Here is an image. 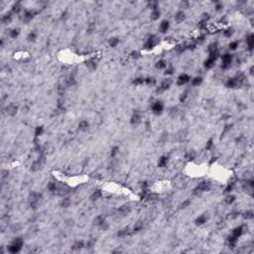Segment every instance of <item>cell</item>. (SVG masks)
Here are the masks:
<instances>
[{"label": "cell", "instance_id": "23", "mask_svg": "<svg viewBox=\"0 0 254 254\" xmlns=\"http://www.w3.org/2000/svg\"><path fill=\"white\" fill-rule=\"evenodd\" d=\"M167 162H168V158L166 156H162L160 159H159V162H158V166L160 168H163L167 165Z\"/></svg>", "mask_w": 254, "mask_h": 254}, {"label": "cell", "instance_id": "17", "mask_svg": "<svg viewBox=\"0 0 254 254\" xmlns=\"http://www.w3.org/2000/svg\"><path fill=\"white\" fill-rule=\"evenodd\" d=\"M243 233V227L242 226H238L234 228L233 230H232V235L235 236L236 238H238L239 236H241V234Z\"/></svg>", "mask_w": 254, "mask_h": 254}, {"label": "cell", "instance_id": "11", "mask_svg": "<svg viewBox=\"0 0 254 254\" xmlns=\"http://www.w3.org/2000/svg\"><path fill=\"white\" fill-rule=\"evenodd\" d=\"M130 122H131L132 125H138V124L141 122V116H140V114H139L138 112H135V113L132 115Z\"/></svg>", "mask_w": 254, "mask_h": 254}, {"label": "cell", "instance_id": "32", "mask_svg": "<svg viewBox=\"0 0 254 254\" xmlns=\"http://www.w3.org/2000/svg\"><path fill=\"white\" fill-rule=\"evenodd\" d=\"M118 43H119L118 38H111V39H109V45H110V47H112V48H115L118 45Z\"/></svg>", "mask_w": 254, "mask_h": 254}, {"label": "cell", "instance_id": "25", "mask_svg": "<svg viewBox=\"0 0 254 254\" xmlns=\"http://www.w3.org/2000/svg\"><path fill=\"white\" fill-rule=\"evenodd\" d=\"M160 15H161V13H160V11H159L158 8H157V9H153L152 10V13H151V19L155 21V20L159 19Z\"/></svg>", "mask_w": 254, "mask_h": 254}, {"label": "cell", "instance_id": "37", "mask_svg": "<svg viewBox=\"0 0 254 254\" xmlns=\"http://www.w3.org/2000/svg\"><path fill=\"white\" fill-rule=\"evenodd\" d=\"M19 33H20V30H19V29H13V30H11V32H10V37L13 38V39H15V38H17V37L19 36Z\"/></svg>", "mask_w": 254, "mask_h": 254}, {"label": "cell", "instance_id": "24", "mask_svg": "<svg viewBox=\"0 0 254 254\" xmlns=\"http://www.w3.org/2000/svg\"><path fill=\"white\" fill-rule=\"evenodd\" d=\"M118 212L120 214H122V215H126V214H128L130 212V209L127 206H123V207H121L120 209H118Z\"/></svg>", "mask_w": 254, "mask_h": 254}, {"label": "cell", "instance_id": "52", "mask_svg": "<svg viewBox=\"0 0 254 254\" xmlns=\"http://www.w3.org/2000/svg\"><path fill=\"white\" fill-rule=\"evenodd\" d=\"M188 97V93L187 92H184V93H182L181 94V97H180V101L181 102H184L185 100H186V98Z\"/></svg>", "mask_w": 254, "mask_h": 254}, {"label": "cell", "instance_id": "20", "mask_svg": "<svg viewBox=\"0 0 254 254\" xmlns=\"http://www.w3.org/2000/svg\"><path fill=\"white\" fill-rule=\"evenodd\" d=\"M215 61L217 60H214V59H212V58H210L209 57V59L205 62V67L207 68V69H211L213 66H214V63H215Z\"/></svg>", "mask_w": 254, "mask_h": 254}, {"label": "cell", "instance_id": "38", "mask_svg": "<svg viewBox=\"0 0 254 254\" xmlns=\"http://www.w3.org/2000/svg\"><path fill=\"white\" fill-rule=\"evenodd\" d=\"M218 51V44L217 43H212L209 46V53H213V52H217Z\"/></svg>", "mask_w": 254, "mask_h": 254}, {"label": "cell", "instance_id": "35", "mask_svg": "<svg viewBox=\"0 0 254 254\" xmlns=\"http://www.w3.org/2000/svg\"><path fill=\"white\" fill-rule=\"evenodd\" d=\"M243 218L245 219H252L253 218V211L252 210H247L243 213Z\"/></svg>", "mask_w": 254, "mask_h": 254}, {"label": "cell", "instance_id": "15", "mask_svg": "<svg viewBox=\"0 0 254 254\" xmlns=\"http://www.w3.org/2000/svg\"><path fill=\"white\" fill-rule=\"evenodd\" d=\"M186 18V16H185V13L183 12V11H179L177 14H176V16H175V20H176V22L177 23H181L183 22L184 20Z\"/></svg>", "mask_w": 254, "mask_h": 254}, {"label": "cell", "instance_id": "31", "mask_svg": "<svg viewBox=\"0 0 254 254\" xmlns=\"http://www.w3.org/2000/svg\"><path fill=\"white\" fill-rule=\"evenodd\" d=\"M201 82H202V79H201L200 77H197V78H195V79L192 81V84H193L194 86H199Z\"/></svg>", "mask_w": 254, "mask_h": 254}, {"label": "cell", "instance_id": "45", "mask_svg": "<svg viewBox=\"0 0 254 254\" xmlns=\"http://www.w3.org/2000/svg\"><path fill=\"white\" fill-rule=\"evenodd\" d=\"M174 72H175V69L173 68V66L170 65V66L166 69V71H165V74H172Z\"/></svg>", "mask_w": 254, "mask_h": 254}, {"label": "cell", "instance_id": "16", "mask_svg": "<svg viewBox=\"0 0 254 254\" xmlns=\"http://www.w3.org/2000/svg\"><path fill=\"white\" fill-rule=\"evenodd\" d=\"M88 126H90V124H88V122L86 120H82L79 123V129L81 131H86L88 129Z\"/></svg>", "mask_w": 254, "mask_h": 254}, {"label": "cell", "instance_id": "49", "mask_svg": "<svg viewBox=\"0 0 254 254\" xmlns=\"http://www.w3.org/2000/svg\"><path fill=\"white\" fill-rule=\"evenodd\" d=\"M118 151H119V148H118V147H114V148H112L111 153H110V156H111V157H115L116 154L118 153Z\"/></svg>", "mask_w": 254, "mask_h": 254}, {"label": "cell", "instance_id": "19", "mask_svg": "<svg viewBox=\"0 0 254 254\" xmlns=\"http://www.w3.org/2000/svg\"><path fill=\"white\" fill-rule=\"evenodd\" d=\"M94 223H95L96 225L102 226V225L105 223V219L103 218V215H97L96 218H94Z\"/></svg>", "mask_w": 254, "mask_h": 254}, {"label": "cell", "instance_id": "6", "mask_svg": "<svg viewBox=\"0 0 254 254\" xmlns=\"http://www.w3.org/2000/svg\"><path fill=\"white\" fill-rule=\"evenodd\" d=\"M156 40H157V39H156V37H155L154 35H151V36L147 39L146 43L144 44V48L147 49V50L152 49V48L156 45Z\"/></svg>", "mask_w": 254, "mask_h": 254}, {"label": "cell", "instance_id": "1", "mask_svg": "<svg viewBox=\"0 0 254 254\" xmlns=\"http://www.w3.org/2000/svg\"><path fill=\"white\" fill-rule=\"evenodd\" d=\"M22 246H23V239L21 237H17L8 246V251L10 253H18L22 249Z\"/></svg>", "mask_w": 254, "mask_h": 254}, {"label": "cell", "instance_id": "53", "mask_svg": "<svg viewBox=\"0 0 254 254\" xmlns=\"http://www.w3.org/2000/svg\"><path fill=\"white\" fill-rule=\"evenodd\" d=\"M194 157H195V154H194L193 152H192V153H190V152H189L188 154L186 155V158H187L188 160H193V159H194Z\"/></svg>", "mask_w": 254, "mask_h": 254}, {"label": "cell", "instance_id": "39", "mask_svg": "<svg viewBox=\"0 0 254 254\" xmlns=\"http://www.w3.org/2000/svg\"><path fill=\"white\" fill-rule=\"evenodd\" d=\"M43 132H44V128H43V126L36 127V130H35V135H36V137L41 136V135L43 134Z\"/></svg>", "mask_w": 254, "mask_h": 254}, {"label": "cell", "instance_id": "2", "mask_svg": "<svg viewBox=\"0 0 254 254\" xmlns=\"http://www.w3.org/2000/svg\"><path fill=\"white\" fill-rule=\"evenodd\" d=\"M222 60V65H221V69L222 70H227L228 68H230L231 66V62H232V55L230 54H224L221 58Z\"/></svg>", "mask_w": 254, "mask_h": 254}, {"label": "cell", "instance_id": "48", "mask_svg": "<svg viewBox=\"0 0 254 254\" xmlns=\"http://www.w3.org/2000/svg\"><path fill=\"white\" fill-rule=\"evenodd\" d=\"M232 34H233V30L231 29V28H229V29H227L224 31V36L227 37V38H229L230 36H232Z\"/></svg>", "mask_w": 254, "mask_h": 254}, {"label": "cell", "instance_id": "58", "mask_svg": "<svg viewBox=\"0 0 254 254\" xmlns=\"http://www.w3.org/2000/svg\"><path fill=\"white\" fill-rule=\"evenodd\" d=\"M222 7H223V6H222L220 3H218V4H217V6H215V10H217V11H219V10L222 9Z\"/></svg>", "mask_w": 254, "mask_h": 254}, {"label": "cell", "instance_id": "29", "mask_svg": "<svg viewBox=\"0 0 254 254\" xmlns=\"http://www.w3.org/2000/svg\"><path fill=\"white\" fill-rule=\"evenodd\" d=\"M101 190H96L92 195H91V199L92 200H98L99 199L100 197H101Z\"/></svg>", "mask_w": 254, "mask_h": 254}, {"label": "cell", "instance_id": "36", "mask_svg": "<svg viewBox=\"0 0 254 254\" xmlns=\"http://www.w3.org/2000/svg\"><path fill=\"white\" fill-rule=\"evenodd\" d=\"M48 189L50 192H52V193H54L57 190V185H56V183L54 182H51V183H49L48 184Z\"/></svg>", "mask_w": 254, "mask_h": 254}, {"label": "cell", "instance_id": "54", "mask_svg": "<svg viewBox=\"0 0 254 254\" xmlns=\"http://www.w3.org/2000/svg\"><path fill=\"white\" fill-rule=\"evenodd\" d=\"M232 188H233V184H229V185L227 186V188L225 189V192H226V193L231 192V190H232Z\"/></svg>", "mask_w": 254, "mask_h": 254}, {"label": "cell", "instance_id": "7", "mask_svg": "<svg viewBox=\"0 0 254 254\" xmlns=\"http://www.w3.org/2000/svg\"><path fill=\"white\" fill-rule=\"evenodd\" d=\"M190 80V75L187 74V73H182L181 75L178 78V81H177V84L178 85H184L186 84L187 82H189Z\"/></svg>", "mask_w": 254, "mask_h": 254}, {"label": "cell", "instance_id": "12", "mask_svg": "<svg viewBox=\"0 0 254 254\" xmlns=\"http://www.w3.org/2000/svg\"><path fill=\"white\" fill-rule=\"evenodd\" d=\"M170 27V23H169V21H167V20H164L162 21V23L160 24V27H159V30H160V32L161 33H166L167 31H168V29Z\"/></svg>", "mask_w": 254, "mask_h": 254}, {"label": "cell", "instance_id": "18", "mask_svg": "<svg viewBox=\"0 0 254 254\" xmlns=\"http://www.w3.org/2000/svg\"><path fill=\"white\" fill-rule=\"evenodd\" d=\"M42 162H43V158H39V160H37L35 161L33 165H32V171H37V170H39L40 168H41V166H42Z\"/></svg>", "mask_w": 254, "mask_h": 254}, {"label": "cell", "instance_id": "30", "mask_svg": "<svg viewBox=\"0 0 254 254\" xmlns=\"http://www.w3.org/2000/svg\"><path fill=\"white\" fill-rule=\"evenodd\" d=\"M166 66H167V64H166V62H165L164 60H160V61H158V62L156 63V68H157V69H159V70L165 69V68H166Z\"/></svg>", "mask_w": 254, "mask_h": 254}, {"label": "cell", "instance_id": "51", "mask_svg": "<svg viewBox=\"0 0 254 254\" xmlns=\"http://www.w3.org/2000/svg\"><path fill=\"white\" fill-rule=\"evenodd\" d=\"M206 26H207V22L204 21V20H201L200 23H199V28H200V29H205Z\"/></svg>", "mask_w": 254, "mask_h": 254}, {"label": "cell", "instance_id": "59", "mask_svg": "<svg viewBox=\"0 0 254 254\" xmlns=\"http://www.w3.org/2000/svg\"><path fill=\"white\" fill-rule=\"evenodd\" d=\"M131 57H132V58H138V57H139V53H138V52H132Z\"/></svg>", "mask_w": 254, "mask_h": 254}, {"label": "cell", "instance_id": "46", "mask_svg": "<svg viewBox=\"0 0 254 254\" xmlns=\"http://www.w3.org/2000/svg\"><path fill=\"white\" fill-rule=\"evenodd\" d=\"M186 48H187V47L185 45H178L176 47V51H177L178 53H183V52L185 51Z\"/></svg>", "mask_w": 254, "mask_h": 254}, {"label": "cell", "instance_id": "57", "mask_svg": "<svg viewBox=\"0 0 254 254\" xmlns=\"http://www.w3.org/2000/svg\"><path fill=\"white\" fill-rule=\"evenodd\" d=\"M190 204V200H185V201L182 204V208H186V207H187V206H189Z\"/></svg>", "mask_w": 254, "mask_h": 254}, {"label": "cell", "instance_id": "56", "mask_svg": "<svg viewBox=\"0 0 254 254\" xmlns=\"http://www.w3.org/2000/svg\"><path fill=\"white\" fill-rule=\"evenodd\" d=\"M94 242H95L94 240H91V241H88V242L86 243V247H87V248H91V247L93 246V244H94Z\"/></svg>", "mask_w": 254, "mask_h": 254}, {"label": "cell", "instance_id": "27", "mask_svg": "<svg viewBox=\"0 0 254 254\" xmlns=\"http://www.w3.org/2000/svg\"><path fill=\"white\" fill-rule=\"evenodd\" d=\"M84 247V243H83V241H77L73 246V250H80V249H82Z\"/></svg>", "mask_w": 254, "mask_h": 254}, {"label": "cell", "instance_id": "40", "mask_svg": "<svg viewBox=\"0 0 254 254\" xmlns=\"http://www.w3.org/2000/svg\"><path fill=\"white\" fill-rule=\"evenodd\" d=\"M234 200H235V197L232 196V195H229V196H227L226 199H225V202H226L227 205H231Z\"/></svg>", "mask_w": 254, "mask_h": 254}, {"label": "cell", "instance_id": "10", "mask_svg": "<svg viewBox=\"0 0 254 254\" xmlns=\"http://www.w3.org/2000/svg\"><path fill=\"white\" fill-rule=\"evenodd\" d=\"M17 110H18V107L17 105H15L14 103H11L7 106V113L11 115V116H14L16 113H17Z\"/></svg>", "mask_w": 254, "mask_h": 254}, {"label": "cell", "instance_id": "9", "mask_svg": "<svg viewBox=\"0 0 254 254\" xmlns=\"http://www.w3.org/2000/svg\"><path fill=\"white\" fill-rule=\"evenodd\" d=\"M209 188H210L209 183H208V182H201L195 190H197V192H207V190H209Z\"/></svg>", "mask_w": 254, "mask_h": 254}, {"label": "cell", "instance_id": "13", "mask_svg": "<svg viewBox=\"0 0 254 254\" xmlns=\"http://www.w3.org/2000/svg\"><path fill=\"white\" fill-rule=\"evenodd\" d=\"M246 43H247V48L249 51H252L254 48V36L252 34H250L246 39Z\"/></svg>", "mask_w": 254, "mask_h": 254}, {"label": "cell", "instance_id": "42", "mask_svg": "<svg viewBox=\"0 0 254 254\" xmlns=\"http://www.w3.org/2000/svg\"><path fill=\"white\" fill-rule=\"evenodd\" d=\"M11 15L10 14H7V15H5V16H3V18H2V22L4 23V24H8L11 22Z\"/></svg>", "mask_w": 254, "mask_h": 254}, {"label": "cell", "instance_id": "5", "mask_svg": "<svg viewBox=\"0 0 254 254\" xmlns=\"http://www.w3.org/2000/svg\"><path fill=\"white\" fill-rule=\"evenodd\" d=\"M41 198V195L38 194V193H32L31 194V197H30V206L32 208H35L38 204V201Z\"/></svg>", "mask_w": 254, "mask_h": 254}, {"label": "cell", "instance_id": "28", "mask_svg": "<svg viewBox=\"0 0 254 254\" xmlns=\"http://www.w3.org/2000/svg\"><path fill=\"white\" fill-rule=\"evenodd\" d=\"M65 82H66V85L67 86H73V84L75 83V81L73 79V77H68L66 80H65Z\"/></svg>", "mask_w": 254, "mask_h": 254}, {"label": "cell", "instance_id": "50", "mask_svg": "<svg viewBox=\"0 0 254 254\" xmlns=\"http://www.w3.org/2000/svg\"><path fill=\"white\" fill-rule=\"evenodd\" d=\"M155 82H156V81H155L153 78H147V79H145L146 84H154Z\"/></svg>", "mask_w": 254, "mask_h": 254}, {"label": "cell", "instance_id": "44", "mask_svg": "<svg viewBox=\"0 0 254 254\" xmlns=\"http://www.w3.org/2000/svg\"><path fill=\"white\" fill-rule=\"evenodd\" d=\"M142 228H143V224H142L141 222H138L136 225L134 226V228H133V232H138V231H140Z\"/></svg>", "mask_w": 254, "mask_h": 254}, {"label": "cell", "instance_id": "33", "mask_svg": "<svg viewBox=\"0 0 254 254\" xmlns=\"http://www.w3.org/2000/svg\"><path fill=\"white\" fill-rule=\"evenodd\" d=\"M132 83L135 84V85H141V84L145 83V79H143V78H137V79H135L132 82Z\"/></svg>", "mask_w": 254, "mask_h": 254}, {"label": "cell", "instance_id": "43", "mask_svg": "<svg viewBox=\"0 0 254 254\" xmlns=\"http://www.w3.org/2000/svg\"><path fill=\"white\" fill-rule=\"evenodd\" d=\"M12 11L14 12V13H19L20 11H21V4L20 3H16L14 6H13V8H12Z\"/></svg>", "mask_w": 254, "mask_h": 254}, {"label": "cell", "instance_id": "41", "mask_svg": "<svg viewBox=\"0 0 254 254\" xmlns=\"http://www.w3.org/2000/svg\"><path fill=\"white\" fill-rule=\"evenodd\" d=\"M36 37H37V35H36V33H35V32H31V33L28 35L27 40L29 41V42H34V41L36 40Z\"/></svg>", "mask_w": 254, "mask_h": 254}, {"label": "cell", "instance_id": "47", "mask_svg": "<svg viewBox=\"0 0 254 254\" xmlns=\"http://www.w3.org/2000/svg\"><path fill=\"white\" fill-rule=\"evenodd\" d=\"M229 49L230 50H236L237 49V47H238V42H236V41H234V42H231L230 44H229Z\"/></svg>", "mask_w": 254, "mask_h": 254}, {"label": "cell", "instance_id": "14", "mask_svg": "<svg viewBox=\"0 0 254 254\" xmlns=\"http://www.w3.org/2000/svg\"><path fill=\"white\" fill-rule=\"evenodd\" d=\"M170 84H171V81L170 80H168V81H165V82H162V84L160 85V87L158 88V91H166V90H168L169 87H170Z\"/></svg>", "mask_w": 254, "mask_h": 254}, {"label": "cell", "instance_id": "26", "mask_svg": "<svg viewBox=\"0 0 254 254\" xmlns=\"http://www.w3.org/2000/svg\"><path fill=\"white\" fill-rule=\"evenodd\" d=\"M206 222H207V217L204 215V214L200 215L199 218L196 219V223L199 224V225H201V224H204V223H206Z\"/></svg>", "mask_w": 254, "mask_h": 254}, {"label": "cell", "instance_id": "4", "mask_svg": "<svg viewBox=\"0 0 254 254\" xmlns=\"http://www.w3.org/2000/svg\"><path fill=\"white\" fill-rule=\"evenodd\" d=\"M240 83H241V81H239L237 78H231V79L227 80L226 83H225V86L229 87V88H234L237 85H239Z\"/></svg>", "mask_w": 254, "mask_h": 254}, {"label": "cell", "instance_id": "34", "mask_svg": "<svg viewBox=\"0 0 254 254\" xmlns=\"http://www.w3.org/2000/svg\"><path fill=\"white\" fill-rule=\"evenodd\" d=\"M70 205H71V200H70L69 198H65V199H63L62 202H61L62 208H68V207H70Z\"/></svg>", "mask_w": 254, "mask_h": 254}, {"label": "cell", "instance_id": "3", "mask_svg": "<svg viewBox=\"0 0 254 254\" xmlns=\"http://www.w3.org/2000/svg\"><path fill=\"white\" fill-rule=\"evenodd\" d=\"M163 109H164V105L161 101H156L155 103H153V105H152V111H153V113L156 114V115L161 114L162 111H163Z\"/></svg>", "mask_w": 254, "mask_h": 254}, {"label": "cell", "instance_id": "55", "mask_svg": "<svg viewBox=\"0 0 254 254\" xmlns=\"http://www.w3.org/2000/svg\"><path fill=\"white\" fill-rule=\"evenodd\" d=\"M211 146H212V139H210L209 142H208V145L206 146V149H207V150H209V149L211 148Z\"/></svg>", "mask_w": 254, "mask_h": 254}, {"label": "cell", "instance_id": "8", "mask_svg": "<svg viewBox=\"0 0 254 254\" xmlns=\"http://www.w3.org/2000/svg\"><path fill=\"white\" fill-rule=\"evenodd\" d=\"M37 14V11L35 10H26L25 12H24V21L25 22H29V21H31L32 19L35 17V15Z\"/></svg>", "mask_w": 254, "mask_h": 254}, {"label": "cell", "instance_id": "22", "mask_svg": "<svg viewBox=\"0 0 254 254\" xmlns=\"http://www.w3.org/2000/svg\"><path fill=\"white\" fill-rule=\"evenodd\" d=\"M130 229L129 228H124V229H121V230H119L117 233V235L119 237H125L127 235H130Z\"/></svg>", "mask_w": 254, "mask_h": 254}, {"label": "cell", "instance_id": "21", "mask_svg": "<svg viewBox=\"0 0 254 254\" xmlns=\"http://www.w3.org/2000/svg\"><path fill=\"white\" fill-rule=\"evenodd\" d=\"M86 67H87L90 70H91V71L95 70V69H96V62H95V60H94V59L88 60V61L86 62Z\"/></svg>", "mask_w": 254, "mask_h": 254}]
</instances>
